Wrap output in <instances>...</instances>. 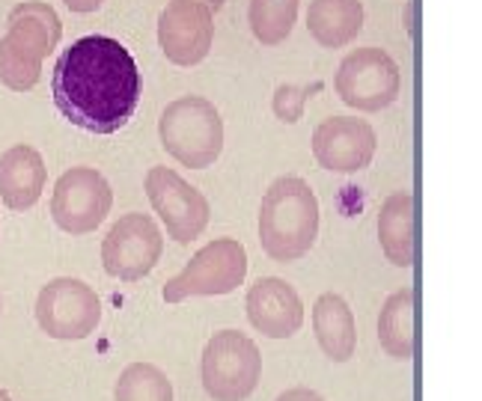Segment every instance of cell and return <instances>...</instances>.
Instances as JSON below:
<instances>
[{
  "label": "cell",
  "instance_id": "6da1fadb",
  "mask_svg": "<svg viewBox=\"0 0 482 401\" xmlns=\"http://www.w3.org/2000/svg\"><path fill=\"white\" fill-rule=\"evenodd\" d=\"M51 92L71 126L90 134H117L140 105L143 75L119 39L92 33L63 48L51 75Z\"/></svg>",
  "mask_w": 482,
  "mask_h": 401
},
{
  "label": "cell",
  "instance_id": "7a4b0ae2",
  "mask_svg": "<svg viewBox=\"0 0 482 401\" xmlns=\"http://www.w3.org/2000/svg\"><path fill=\"white\" fill-rule=\"evenodd\" d=\"M319 238V200L301 176H280L260 205V244L274 262H298Z\"/></svg>",
  "mask_w": 482,
  "mask_h": 401
},
{
  "label": "cell",
  "instance_id": "3957f363",
  "mask_svg": "<svg viewBox=\"0 0 482 401\" xmlns=\"http://www.w3.org/2000/svg\"><path fill=\"white\" fill-rule=\"evenodd\" d=\"M6 24L9 30L0 39V84L27 92L39 84L43 63L57 51L63 24L45 0H22L9 9Z\"/></svg>",
  "mask_w": 482,
  "mask_h": 401
},
{
  "label": "cell",
  "instance_id": "277c9868",
  "mask_svg": "<svg viewBox=\"0 0 482 401\" xmlns=\"http://www.w3.org/2000/svg\"><path fill=\"white\" fill-rule=\"evenodd\" d=\"M161 143L170 158L188 170H206L223 152V119L218 107L203 96L170 101L158 122Z\"/></svg>",
  "mask_w": 482,
  "mask_h": 401
},
{
  "label": "cell",
  "instance_id": "5b68a950",
  "mask_svg": "<svg viewBox=\"0 0 482 401\" xmlns=\"http://www.w3.org/2000/svg\"><path fill=\"white\" fill-rule=\"evenodd\" d=\"M203 387L214 401H244L262 378V354L241 331H218L203 351Z\"/></svg>",
  "mask_w": 482,
  "mask_h": 401
},
{
  "label": "cell",
  "instance_id": "8992f818",
  "mask_svg": "<svg viewBox=\"0 0 482 401\" xmlns=\"http://www.w3.org/2000/svg\"><path fill=\"white\" fill-rule=\"evenodd\" d=\"M244 276H248V253H244L241 241L214 238L191 256V262L182 267V274L167 280L164 301L182 303L188 297L230 294L244 283Z\"/></svg>",
  "mask_w": 482,
  "mask_h": 401
},
{
  "label": "cell",
  "instance_id": "52a82bcc",
  "mask_svg": "<svg viewBox=\"0 0 482 401\" xmlns=\"http://www.w3.org/2000/svg\"><path fill=\"white\" fill-rule=\"evenodd\" d=\"M399 87H402V75H399L396 60L387 54L384 48H354L334 75V89L343 105L375 113L391 107Z\"/></svg>",
  "mask_w": 482,
  "mask_h": 401
},
{
  "label": "cell",
  "instance_id": "ba28073f",
  "mask_svg": "<svg viewBox=\"0 0 482 401\" xmlns=\"http://www.w3.org/2000/svg\"><path fill=\"white\" fill-rule=\"evenodd\" d=\"M101 322V301L78 276H57L36 297V324L51 339H87Z\"/></svg>",
  "mask_w": 482,
  "mask_h": 401
},
{
  "label": "cell",
  "instance_id": "9c48e42d",
  "mask_svg": "<svg viewBox=\"0 0 482 401\" xmlns=\"http://www.w3.org/2000/svg\"><path fill=\"white\" fill-rule=\"evenodd\" d=\"M143 191H146L152 209H156L173 241L191 244L206 232L212 220L209 200L191 182H184L176 170L152 167L143 179Z\"/></svg>",
  "mask_w": 482,
  "mask_h": 401
},
{
  "label": "cell",
  "instance_id": "30bf717a",
  "mask_svg": "<svg viewBox=\"0 0 482 401\" xmlns=\"http://www.w3.org/2000/svg\"><path fill=\"white\" fill-rule=\"evenodd\" d=\"M164 253V235L149 214L128 211L110 226L101 241V265L122 283H137L156 271Z\"/></svg>",
  "mask_w": 482,
  "mask_h": 401
},
{
  "label": "cell",
  "instance_id": "8fae6325",
  "mask_svg": "<svg viewBox=\"0 0 482 401\" xmlns=\"http://www.w3.org/2000/svg\"><path fill=\"white\" fill-rule=\"evenodd\" d=\"M114 205L110 182L96 167H71L54 184L51 218L69 235L96 232Z\"/></svg>",
  "mask_w": 482,
  "mask_h": 401
},
{
  "label": "cell",
  "instance_id": "7c38bea8",
  "mask_svg": "<svg viewBox=\"0 0 482 401\" xmlns=\"http://www.w3.org/2000/svg\"><path fill=\"white\" fill-rule=\"evenodd\" d=\"M214 42V13L203 0H170L158 15V45L176 66H197Z\"/></svg>",
  "mask_w": 482,
  "mask_h": 401
},
{
  "label": "cell",
  "instance_id": "4fadbf2b",
  "mask_svg": "<svg viewBox=\"0 0 482 401\" xmlns=\"http://www.w3.org/2000/svg\"><path fill=\"white\" fill-rule=\"evenodd\" d=\"M378 137L366 119L331 117L313 131V158L319 167L331 173H361L375 158Z\"/></svg>",
  "mask_w": 482,
  "mask_h": 401
},
{
  "label": "cell",
  "instance_id": "5bb4252c",
  "mask_svg": "<svg viewBox=\"0 0 482 401\" xmlns=\"http://www.w3.org/2000/svg\"><path fill=\"white\" fill-rule=\"evenodd\" d=\"M244 310L253 331L269 339H289L304 324L301 294L280 276H260L248 289Z\"/></svg>",
  "mask_w": 482,
  "mask_h": 401
},
{
  "label": "cell",
  "instance_id": "9a60e30c",
  "mask_svg": "<svg viewBox=\"0 0 482 401\" xmlns=\"http://www.w3.org/2000/svg\"><path fill=\"white\" fill-rule=\"evenodd\" d=\"M48 182L45 158L39 149L18 143L0 155V200L9 211H30L39 202Z\"/></svg>",
  "mask_w": 482,
  "mask_h": 401
},
{
  "label": "cell",
  "instance_id": "2e32d148",
  "mask_svg": "<svg viewBox=\"0 0 482 401\" xmlns=\"http://www.w3.org/2000/svg\"><path fill=\"white\" fill-rule=\"evenodd\" d=\"M313 331L316 342L334 363H348L357 348V327L354 312L343 294L327 292L313 306Z\"/></svg>",
  "mask_w": 482,
  "mask_h": 401
},
{
  "label": "cell",
  "instance_id": "e0dca14e",
  "mask_svg": "<svg viewBox=\"0 0 482 401\" xmlns=\"http://www.w3.org/2000/svg\"><path fill=\"white\" fill-rule=\"evenodd\" d=\"M378 244L387 256V262L396 267L414 265V197L408 191H396L384 200L378 211Z\"/></svg>",
  "mask_w": 482,
  "mask_h": 401
},
{
  "label": "cell",
  "instance_id": "ac0fdd59",
  "mask_svg": "<svg viewBox=\"0 0 482 401\" xmlns=\"http://www.w3.org/2000/svg\"><path fill=\"white\" fill-rule=\"evenodd\" d=\"M364 27L361 0H310L307 30L322 48H345Z\"/></svg>",
  "mask_w": 482,
  "mask_h": 401
},
{
  "label": "cell",
  "instance_id": "d6986e66",
  "mask_svg": "<svg viewBox=\"0 0 482 401\" xmlns=\"http://www.w3.org/2000/svg\"><path fill=\"white\" fill-rule=\"evenodd\" d=\"M378 342H382L384 354L408 363L414 357V289L393 292L382 306L378 315Z\"/></svg>",
  "mask_w": 482,
  "mask_h": 401
},
{
  "label": "cell",
  "instance_id": "ffe728a7",
  "mask_svg": "<svg viewBox=\"0 0 482 401\" xmlns=\"http://www.w3.org/2000/svg\"><path fill=\"white\" fill-rule=\"evenodd\" d=\"M301 0H250L248 22L262 45H280L298 24Z\"/></svg>",
  "mask_w": 482,
  "mask_h": 401
},
{
  "label": "cell",
  "instance_id": "44dd1931",
  "mask_svg": "<svg viewBox=\"0 0 482 401\" xmlns=\"http://www.w3.org/2000/svg\"><path fill=\"white\" fill-rule=\"evenodd\" d=\"M114 401H173V384L158 366L131 363L117 380Z\"/></svg>",
  "mask_w": 482,
  "mask_h": 401
},
{
  "label": "cell",
  "instance_id": "7402d4cb",
  "mask_svg": "<svg viewBox=\"0 0 482 401\" xmlns=\"http://www.w3.org/2000/svg\"><path fill=\"white\" fill-rule=\"evenodd\" d=\"M313 92H322L319 80H313V84L307 87H295V84H280L274 89V98H271V110L274 117L286 122V126H292V122H298L304 117V107H307V98L313 96Z\"/></svg>",
  "mask_w": 482,
  "mask_h": 401
},
{
  "label": "cell",
  "instance_id": "603a6c76",
  "mask_svg": "<svg viewBox=\"0 0 482 401\" xmlns=\"http://www.w3.org/2000/svg\"><path fill=\"white\" fill-rule=\"evenodd\" d=\"M274 401H325L316 389H307V387H292L286 389V393H280Z\"/></svg>",
  "mask_w": 482,
  "mask_h": 401
},
{
  "label": "cell",
  "instance_id": "cb8c5ba5",
  "mask_svg": "<svg viewBox=\"0 0 482 401\" xmlns=\"http://www.w3.org/2000/svg\"><path fill=\"white\" fill-rule=\"evenodd\" d=\"M71 13H96V9L105 4V0H63Z\"/></svg>",
  "mask_w": 482,
  "mask_h": 401
},
{
  "label": "cell",
  "instance_id": "d4e9b609",
  "mask_svg": "<svg viewBox=\"0 0 482 401\" xmlns=\"http://www.w3.org/2000/svg\"><path fill=\"white\" fill-rule=\"evenodd\" d=\"M203 4H206V6L212 9V13H218V9H221L223 4H227V0H203Z\"/></svg>",
  "mask_w": 482,
  "mask_h": 401
},
{
  "label": "cell",
  "instance_id": "484cf974",
  "mask_svg": "<svg viewBox=\"0 0 482 401\" xmlns=\"http://www.w3.org/2000/svg\"><path fill=\"white\" fill-rule=\"evenodd\" d=\"M0 401H15V398H13V396H9V393H6V389H0Z\"/></svg>",
  "mask_w": 482,
  "mask_h": 401
}]
</instances>
